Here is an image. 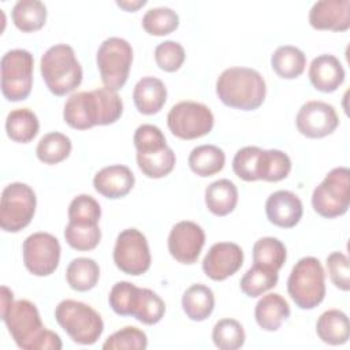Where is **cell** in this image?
I'll return each instance as SVG.
<instances>
[{
	"label": "cell",
	"instance_id": "obj_47",
	"mask_svg": "<svg viewBox=\"0 0 350 350\" xmlns=\"http://www.w3.org/2000/svg\"><path fill=\"white\" fill-rule=\"evenodd\" d=\"M327 269L331 282L342 291L350 290V264L349 258L342 252H332L327 257Z\"/></svg>",
	"mask_w": 350,
	"mask_h": 350
},
{
	"label": "cell",
	"instance_id": "obj_29",
	"mask_svg": "<svg viewBox=\"0 0 350 350\" xmlns=\"http://www.w3.org/2000/svg\"><path fill=\"white\" fill-rule=\"evenodd\" d=\"M165 313V304L164 301L152 290L149 288H139L137 290L131 313L135 320L142 324L153 325L157 324Z\"/></svg>",
	"mask_w": 350,
	"mask_h": 350
},
{
	"label": "cell",
	"instance_id": "obj_32",
	"mask_svg": "<svg viewBox=\"0 0 350 350\" xmlns=\"http://www.w3.org/2000/svg\"><path fill=\"white\" fill-rule=\"evenodd\" d=\"M176 163L174 150L167 145L156 152L137 153V164L141 172L152 179H160L172 172Z\"/></svg>",
	"mask_w": 350,
	"mask_h": 350
},
{
	"label": "cell",
	"instance_id": "obj_9",
	"mask_svg": "<svg viewBox=\"0 0 350 350\" xmlns=\"http://www.w3.org/2000/svg\"><path fill=\"white\" fill-rule=\"evenodd\" d=\"M1 93L12 103L26 100L33 88V55L26 49H11L1 57Z\"/></svg>",
	"mask_w": 350,
	"mask_h": 350
},
{
	"label": "cell",
	"instance_id": "obj_34",
	"mask_svg": "<svg viewBox=\"0 0 350 350\" xmlns=\"http://www.w3.org/2000/svg\"><path fill=\"white\" fill-rule=\"evenodd\" d=\"M262 156H264V149L258 146L241 148L232 159L234 174L245 182L261 180Z\"/></svg>",
	"mask_w": 350,
	"mask_h": 350
},
{
	"label": "cell",
	"instance_id": "obj_40",
	"mask_svg": "<svg viewBox=\"0 0 350 350\" xmlns=\"http://www.w3.org/2000/svg\"><path fill=\"white\" fill-rule=\"evenodd\" d=\"M101 217L100 204L89 194H79L68 205V221L81 226H97Z\"/></svg>",
	"mask_w": 350,
	"mask_h": 350
},
{
	"label": "cell",
	"instance_id": "obj_25",
	"mask_svg": "<svg viewBox=\"0 0 350 350\" xmlns=\"http://www.w3.org/2000/svg\"><path fill=\"white\" fill-rule=\"evenodd\" d=\"M182 309L193 321L206 320L215 309L213 291L201 283L190 286L182 295Z\"/></svg>",
	"mask_w": 350,
	"mask_h": 350
},
{
	"label": "cell",
	"instance_id": "obj_6",
	"mask_svg": "<svg viewBox=\"0 0 350 350\" xmlns=\"http://www.w3.org/2000/svg\"><path fill=\"white\" fill-rule=\"evenodd\" d=\"M96 63L104 88L118 92L127 82L133 64V48L124 38L109 37L98 46Z\"/></svg>",
	"mask_w": 350,
	"mask_h": 350
},
{
	"label": "cell",
	"instance_id": "obj_20",
	"mask_svg": "<svg viewBox=\"0 0 350 350\" xmlns=\"http://www.w3.org/2000/svg\"><path fill=\"white\" fill-rule=\"evenodd\" d=\"M309 79L313 88L323 93L335 92L345 81V68L339 59L329 53L314 57L309 66Z\"/></svg>",
	"mask_w": 350,
	"mask_h": 350
},
{
	"label": "cell",
	"instance_id": "obj_37",
	"mask_svg": "<svg viewBox=\"0 0 350 350\" xmlns=\"http://www.w3.org/2000/svg\"><path fill=\"white\" fill-rule=\"evenodd\" d=\"M245 329L235 319H221L212 329V340L220 350H237L245 345Z\"/></svg>",
	"mask_w": 350,
	"mask_h": 350
},
{
	"label": "cell",
	"instance_id": "obj_3",
	"mask_svg": "<svg viewBox=\"0 0 350 350\" xmlns=\"http://www.w3.org/2000/svg\"><path fill=\"white\" fill-rule=\"evenodd\" d=\"M40 71L46 88L55 96H66L74 92L83 77L75 52L67 44L51 46L41 56Z\"/></svg>",
	"mask_w": 350,
	"mask_h": 350
},
{
	"label": "cell",
	"instance_id": "obj_30",
	"mask_svg": "<svg viewBox=\"0 0 350 350\" xmlns=\"http://www.w3.org/2000/svg\"><path fill=\"white\" fill-rule=\"evenodd\" d=\"M100 279V267L93 258L78 257L70 261L66 269V280L75 291H89Z\"/></svg>",
	"mask_w": 350,
	"mask_h": 350
},
{
	"label": "cell",
	"instance_id": "obj_19",
	"mask_svg": "<svg viewBox=\"0 0 350 350\" xmlns=\"http://www.w3.org/2000/svg\"><path fill=\"white\" fill-rule=\"evenodd\" d=\"M63 119L75 130H88L97 126V101L93 90L71 94L64 104Z\"/></svg>",
	"mask_w": 350,
	"mask_h": 350
},
{
	"label": "cell",
	"instance_id": "obj_33",
	"mask_svg": "<svg viewBox=\"0 0 350 350\" xmlns=\"http://www.w3.org/2000/svg\"><path fill=\"white\" fill-rule=\"evenodd\" d=\"M72 149L71 139L59 131L45 134L37 144V159L44 164H57L66 160Z\"/></svg>",
	"mask_w": 350,
	"mask_h": 350
},
{
	"label": "cell",
	"instance_id": "obj_17",
	"mask_svg": "<svg viewBox=\"0 0 350 350\" xmlns=\"http://www.w3.org/2000/svg\"><path fill=\"white\" fill-rule=\"evenodd\" d=\"M265 213L273 226L293 228L299 223L304 206L294 193L288 190H278L267 198Z\"/></svg>",
	"mask_w": 350,
	"mask_h": 350
},
{
	"label": "cell",
	"instance_id": "obj_28",
	"mask_svg": "<svg viewBox=\"0 0 350 350\" xmlns=\"http://www.w3.org/2000/svg\"><path fill=\"white\" fill-rule=\"evenodd\" d=\"M272 70L283 79L298 78L306 67L305 53L293 45H282L271 56Z\"/></svg>",
	"mask_w": 350,
	"mask_h": 350
},
{
	"label": "cell",
	"instance_id": "obj_4",
	"mask_svg": "<svg viewBox=\"0 0 350 350\" xmlns=\"http://www.w3.org/2000/svg\"><path fill=\"white\" fill-rule=\"evenodd\" d=\"M287 291L299 309L310 310L325 297V273L316 257H302L293 267L287 279Z\"/></svg>",
	"mask_w": 350,
	"mask_h": 350
},
{
	"label": "cell",
	"instance_id": "obj_24",
	"mask_svg": "<svg viewBox=\"0 0 350 350\" xmlns=\"http://www.w3.org/2000/svg\"><path fill=\"white\" fill-rule=\"evenodd\" d=\"M238 204V189L230 179H219L205 189V205L216 216L231 213Z\"/></svg>",
	"mask_w": 350,
	"mask_h": 350
},
{
	"label": "cell",
	"instance_id": "obj_10",
	"mask_svg": "<svg viewBox=\"0 0 350 350\" xmlns=\"http://www.w3.org/2000/svg\"><path fill=\"white\" fill-rule=\"evenodd\" d=\"M213 123L212 111L197 101H180L167 115V126L172 135L187 141L209 134Z\"/></svg>",
	"mask_w": 350,
	"mask_h": 350
},
{
	"label": "cell",
	"instance_id": "obj_44",
	"mask_svg": "<svg viewBox=\"0 0 350 350\" xmlns=\"http://www.w3.org/2000/svg\"><path fill=\"white\" fill-rule=\"evenodd\" d=\"M186 53L183 46L176 41L160 42L154 49V60L160 70L167 72L178 71L185 63Z\"/></svg>",
	"mask_w": 350,
	"mask_h": 350
},
{
	"label": "cell",
	"instance_id": "obj_18",
	"mask_svg": "<svg viewBox=\"0 0 350 350\" xmlns=\"http://www.w3.org/2000/svg\"><path fill=\"white\" fill-rule=\"evenodd\" d=\"M134 174L127 165L123 164L104 167L93 178L96 191L111 200H118L127 196L134 187Z\"/></svg>",
	"mask_w": 350,
	"mask_h": 350
},
{
	"label": "cell",
	"instance_id": "obj_15",
	"mask_svg": "<svg viewBox=\"0 0 350 350\" xmlns=\"http://www.w3.org/2000/svg\"><path fill=\"white\" fill-rule=\"evenodd\" d=\"M243 264V252L239 245L232 242H217L211 246L202 260L204 273L221 282L237 273Z\"/></svg>",
	"mask_w": 350,
	"mask_h": 350
},
{
	"label": "cell",
	"instance_id": "obj_11",
	"mask_svg": "<svg viewBox=\"0 0 350 350\" xmlns=\"http://www.w3.org/2000/svg\"><path fill=\"white\" fill-rule=\"evenodd\" d=\"M113 262L123 273L131 276L145 273L152 262L146 237L137 228L123 230L115 242Z\"/></svg>",
	"mask_w": 350,
	"mask_h": 350
},
{
	"label": "cell",
	"instance_id": "obj_41",
	"mask_svg": "<svg viewBox=\"0 0 350 350\" xmlns=\"http://www.w3.org/2000/svg\"><path fill=\"white\" fill-rule=\"evenodd\" d=\"M64 239L75 250L89 252L97 247L101 241V230L97 226H81L70 223L64 228Z\"/></svg>",
	"mask_w": 350,
	"mask_h": 350
},
{
	"label": "cell",
	"instance_id": "obj_45",
	"mask_svg": "<svg viewBox=\"0 0 350 350\" xmlns=\"http://www.w3.org/2000/svg\"><path fill=\"white\" fill-rule=\"evenodd\" d=\"M137 290L135 284L126 280L115 283L108 295L111 309L119 316H130Z\"/></svg>",
	"mask_w": 350,
	"mask_h": 350
},
{
	"label": "cell",
	"instance_id": "obj_39",
	"mask_svg": "<svg viewBox=\"0 0 350 350\" xmlns=\"http://www.w3.org/2000/svg\"><path fill=\"white\" fill-rule=\"evenodd\" d=\"M97 101V126H108L118 122L123 113V101L118 92L108 88L93 90Z\"/></svg>",
	"mask_w": 350,
	"mask_h": 350
},
{
	"label": "cell",
	"instance_id": "obj_31",
	"mask_svg": "<svg viewBox=\"0 0 350 350\" xmlns=\"http://www.w3.org/2000/svg\"><path fill=\"white\" fill-rule=\"evenodd\" d=\"M11 18L21 31H37L46 22V7L38 0H21L14 5Z\"/></svg>",
	"mask_w": 350,
	"mask_h": 350
},
{
	"label": "cell",
	"instance_id": "obj_43",
	"mask_svg": "<svg viewBox=\"0 0 350 350\" xmlns=\"http://www.w3.org/2000/svg\"><path fill=\"white\" fill-rule=\"evenodd\" d=\"M291 171V160L287 153L279 149H264L261 180L279 182L288 176Z\"/></svg>",
	"mask_w": 350,
	"mask_h": 350
},
{
	"label": "cell",
	"instance_id": "obj_13",
	"mask_svg": "<svg viewBox=\"0 0 350 350\" xmlns=\"http://www.w3.org/2000/svg\"><path fill=\"white\" fill-rule=\"evenodd\" d=\"M297 130L306 138H323L332 134L339 126L335 108L324 101L305 103L295 118Z\"/></svg>",
	"mask_w": 350,
	"mask_h": 350
},
{
	"label": "cell",
	"instance_id": "obj_46",
	"mask_svg": "<svg viewBox=\"0 0 350 350\" xmlns=\"http://www.w3.org/2000/svg\"><path fill=\"white\" fill-rule=\"evenodd\" d=\"M133 141H134L137 153L156 152L167 146V141L163 131L154 124L138 126L134 133Z\"/></svg>",
	"mask_w": 350,
	"mask_h": 350
},
{
	"label": "cell",
	"instance_id": "obj_16",
	"mask_svg": "<svg viewBox=\"0 0 350 350\" xmlns=\"http://www.w3.org/2000/svg\"><path fill=\"white\" fill-rule=\"evenodd\" d=\"M309 25L316 30L346 31L350 27V0L316 1L309 11Z\"/></svg>",
	"mask_w": 350,
	"mask_h": 350
},
{
	"label": "cell",
	"instance_id": "obj_2",
	"mask_svg": "<svg viewBox=\"0 0 350 350\" xmlns=\"http://www.w3.org/2000/svg\"><path fill=\"white\" fill-rule=\"evenodd\" d=\"M216 94L226 107L254 111L265 100L267 85L262 75L254 68L230 67L219 75Z\"/></svg>",
	"mask_w": 350,
	"mask_h": 350
},
{
	"label": "cell",
	"instance_id": "obj_21",
	"mask_svg": "<svg viewBox=\"0 0 350 350\" xmlns=\"http://www.w3.org/2000/svg\"><path fill=\"white\" fill-rule=\"evenodd\" d=\"M133 101L139 113L154 115L167 101V88L159 78L144 77L134 86Z\"/></svg>",
	"mask_w": 350,
	"mask_h": 350
},
{
	"label": "cell",
	"instance_id": "obj_5",
	"mask_svg": "<svg viewBox=\"0 0 350 350\" xmlns=\"http://www.w3.org/2000/svg\"><path fill=\"white\" fill-rule=\"evenodd\" d=\"M55 319L72 342L90 346L94 345L104 331L101 316L89 305L64 299L55 308Z\"/></svg>",
	"mask_w": 350,
	"mask_h": 350
},
{
	"label": "cell",
	"instance_id": "obj_42",
	"mask_svg": "<svg viewBox=\"0 0 350 350\" xmlns=\"http://www.w3.org/2000/svg\"><path fill=\"white\" fill-rule=\"evenodd\" d=\"M146 347V334L142 329L131 325L113 332L103 345L104 350H145Z\"/></svg>",
	"mask_w": 350,
	"mask_h": 350
},
{
	"label": "cell",
	"instance_id": "obj_49",
	"mask_svg": "<svg viewBox=\"0 0 350 350\" xmlns=\"http://www.w3.org/2000/svg\"><path fill=\"white\" fill-rule=\"evenodd\" d=\"M116 4L123 8L124 11H129V12H135L138 8L144 7L146 4L145 0H139V1H116Z\"/></svg>",
	"mask_w": 350,
	"mask_h": 350
},
{
	"label": "cell",
	"instance_id": "obj_26",
	"mask_svg": "<svg viewBox=\"0 0 350 350\" xmlns=\"http://www.w3.org/2000/svg\"><path fill=\"white\" fill-rule=\"evenodd\" d=\"M190 170L201 176L208 178L224 168L226 164V153L221 148L211 144L196 146L187 159Z\"/></svg>",
	"mask_w": 350,
	"mask_h": 350
},
{
	"label": "cell",
	"instance_id": "obj_36",
	"mask_svg": "<svg viewBox=\"0 0 350 350\" xmlns=\"http://www.w3.org/2000/svg\"><path fill=\"white\" fill-rule=\"evenodd\" d=\"M278 280H279L278 271L267 267H261V265H253L242 276L239 282V287L245 295L250 298H256L269 291L271 288H273Z\"/></svg>",
	"mask_w": 350,
	"mask_h": 350
},
{
	"label": "cell",
	"instance_id": "obj_35",
	"mask_svg": "<svg viewBox=\"0 0 350 350\" xmlns=\"http://www.w3.org/2000/svg\"><path fill=\"white\" fill-rule=\"evenodd\" d=\"M287 258L284 243L273 237H264L253 245V262L254 265L267 267L279 271Z\"/></svg>",
	"mask_w": 350,
	"mask_h": 350
},
{
	"label": "cell",
	"instance_id": "obj_22",
	"mask_svg": "<svg viewBox=\"0 0 350 350\" xmlns=\"http://www.w3.org/2000/svg\"><path fill=\"white\" fill-rule=\"evenodd\" d=\"M290 317L287 301L278 293H269L258 299L254 308V319L264 331H278L283 321Z\"/></svg>",
	"mask_w": 350,
	"mask_h": 350
},
{
	"label": "cell",
	"instance_id": "obj_27",
	"mask_svg": "<svg viewBox=\"0 0 350 350\" xmlns=\"http://www.w3.org/2000/svg\"><path fill=\"white\" fill-rule=\"evenodd\" d=\"M40 130L37 115L29 108L11 111L5 119V131L8 138L19 144H27L36 138Z\"/></svg>",
	"mask_w": 350,
	"mask_h": 350
},
{
	"label": "cell",
	"instance_id": "obj_12",
	"mask_svg": "<svg viewBox=\"0 0 350 350\" xmlns=\"http://www.w3.org/2000/svg\"><path fill=\"white\" fill-rule=\"evenodd\" d=\"M60 243L49 232H34L23 241V264L36 276L52 275L60 261Z\"/></svg>",
	"mask_w": 350,
	"mask_h": 350
},
{
	"label": "cell",
	"instance_id": "obj_38",
	"mask_svg": "<svg viewBox=\"0 0 350 350\" xmlns=\"http://www.w3.org/2000/svg\"><path fill=\"white\" fill-rule=\"evenodd\" d=\"M179 26V15L168 7L150 8L142 18V27L150 36H167Z\"/></svg>",
	"mask_w": 350,
	"mask_h": 350
},
{
	"label": "cell",
	"instance_id": "obj_7",
	"mask_svg": "<svg viewBox=\"0 0 350 350\" xmlns=\"http://www.w3.org/2000/svg\"><path fill=\"white\" fill-rule=\"evenodd\" d=\"M350 205V171L346 167L331 170L313 190L312 206L325 219H334L347 212Z\"/></svg>",
	"mask_w": 350,
	"mask_h": 350
},
{
	"label": "cell",
	"instance_id": "obj_14",
	"mask_svg": "<svg viewBox=\"0 0 350 350\" xmlns=\"http://www.w3.org/2000/svg\"><path fill=\"white\" fill-rule=\"evenodd\" d=\"M168 252L180 264H194L205 245V232L201 226L190 220L176 223L168 235Z\"/></svg>",
	"mask_w": 350,
	"mask_h": 350
},
{
	"label": "cell",
	"instance_id": "obj_48",
	"mask_svg": "<svg viewBox=\"0 0 350 350\" xmlns=\"http://www.w3.org/2000/svg\"><path fill=\"white\" fill-rule=\"evenodd\" d=\"M0 298H1V319H3L14 305V294L7 286H1Z\"/></svg>",
	"mask_w": 350,
	"mask_h": 350
},
{
	"label": "cell",
	"instance_id": "obj_8",
	"mask_svg": "<svg viewBox=\"0 0 350 350\" xmlns=\"http://www.w3.org/2000/svg\"><path fill=\"white\" fill-rule=\"evenodd\" d=\"M37 198L34 190L22 182L7 185L0 201V227L5 232H19L34 216Z\"/></svg>",
	"mask_w": 350,
	"mask_h": 350
},
{
	"label": "cell",
	"instance_id": "obj_23",
	"mask_svg": "<svg viewBox=\"0 0 350 350\" xmlns=\"http://www.w3.org/2000/svg\"><path fill=\"white\" fill-rule=\"evenodd\" d=\"M316 334L327 345H345L350 338V324L347 314L339 309L325 310L317 319Z\"/></svg>",
	"mask_w": 350,
	"mask_h": 350
},
{
	"label": "cell",
	"instance_id": "obj_1",
	"mask_svg": "<svg viewBox=\"0 0 350 350\" xmlns=\"http://www.w3.org/2000/svg\"><path fill=\"white\" fill-rule=\"evenodd\" d=\"M1 320L19 349L60 350L63 347L60 336L44 327L37 306L27 299L15 301Z\"/></svg>",
	"mask_w": 350,
	"mask_h": 350
}]
</instances>
